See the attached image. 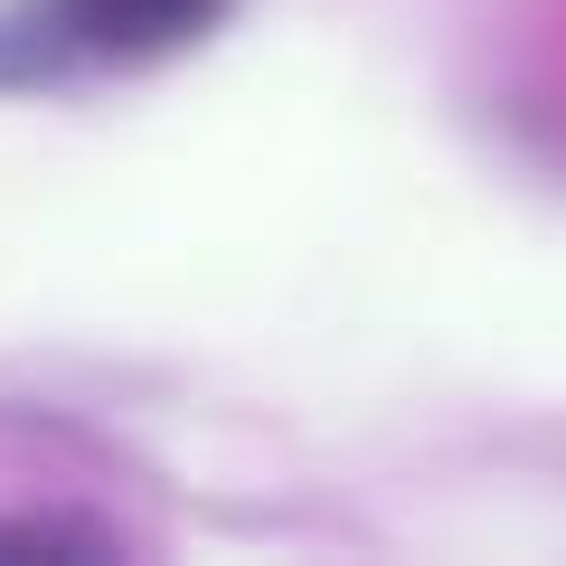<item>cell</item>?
I'll return each mask as SVG.
<instances>
[{"instance_id": "cell-1", "label": "cell", "mask_w": 566, "mask_h": 566, "mask_svg": "<svg viewBox=\"0 0 566 566\" xmlns=\"http://www.w3.org/2000/svg\"><path fill=\"white\" fill-rule=\"evenodd\" d=\"M29 10H39V39L57 57V76L180 57L227 20V0H29Z\"/></svg>"}]
</instances>
